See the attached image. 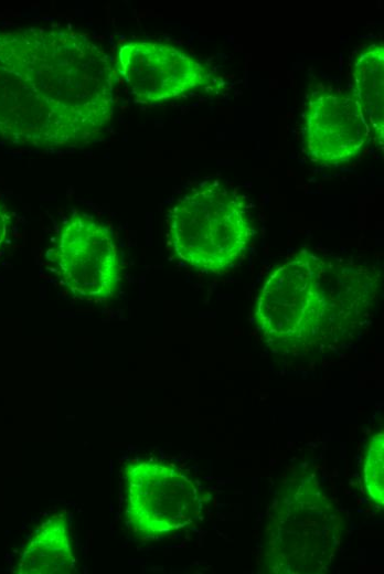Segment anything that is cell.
Returning a JSON list of instances; mask_svg holds the SVG:
<instances>
[{"label": "cell", "mask_w": 384, "mask_h": 574, "mask_svg": "<svg viewBox=\"0 0 384 574\" xmlns=\"http://www.w3.org/2000/svg\"><path fill=\"white\" fill-rule=\"evenodd\" d=\"M371 137L369 124L350 93L314 91L302 120V145L314 162L338 167L360 155Z\"/></svg>", "instance_id": "8"}, {"label": "cell", "mask_w": 384, "mask_h": 574, "mask_svg": "<svg viewBox=\"0 0 384 574\" xmlns=\"http://www.w3.org/2000/svg\"><path fill=\"white\" fill-rule=\"evenodd\" d=\"M115 67L135 100L156 104L209 87L213 73L199 60L167 43L129 41L117 50Z\"/></svg>", "instance_id": "7"}, {"label": "cell", "mask_w": 384, "mask_h": 574, "mask_svg": "<svg viewBox=\"0 0 384 574\" xmlns=\"http://www.w3.org/2000/svg\"><path fill=\"white\" fill-rule=\"evenodd\" d=\"M53 258L74 297L102 301L116 293L120 280L118 251L110 231L93 217L75 213L66 221Z\"/></svg>", "instance_id": "6"}, {"label": "cell", "mask_w": 384, "mask_h": 574, "mask_svg": "<svg viewBox=\"0 0 384 574\" xmlns=\"http://www.w3.org/2000/svg\"><path fill=\"white\" fill-rule=\"evenodd\" d=\"M253 235L245 198L217 181L189 191L168 217V238L174 254L205 273L221 274L233 268Z\"/></svg>", "instance_id": "3"}, {"label": "cell", "mask_w": 384, "mask_h": 574, "mask_svg": "<svg viewBox=\"0 0 384 574\" xmlns=\"http://www.w3.org/2000/svg\"><path fill=\"white\" fill-rule=\"evenodd\" d=\"M378 291V273L370 266L301 249L263 284L256 326L285 354L329 348L371 317Z\"/></svg>", "instance_id": "1"}, {"label": "cell", "mask_w": 384, "mask_h": 574, "mask_svg": "<svg viewBox=\"0 0 384 574\" xmlns=\"http://www.w3.org/2000/svg\"><path fill=\"white\" fill-rule=\"evenodd\" d=\"M363 479L371 500L380 507L384 503V434H374L366 447Z\"/></svg>", "instance_id": "12"}, {"label": "cell", "mask_w": 384, "mask_h": 574, "mask_svg": "<svg viewBox=\"0 0 384 574\" xmlns=\"http://www.w3.org/2000/svg\"><path fill=\"white\" fill-rule=\"evenodd\" d=\"M7 232H8V216L0 205V246L2 245L3 241L6 240Z\"/></svg>", "instance_id": "13"}, {"label": "cell", "mask_w": 384, "mask_h": 574, "mask_svg": "<svg viewBox=\"0 0 384 574\" xmlns=\"http://www.w3.org/2000/svg\"><path fill=\"white\" fill-rule=\"evenodd\" d=\"M122 476L125 519L135 534L147 539L171 535L199 518L200 487L175 465L135 460L124 466Z\"/></svg>", "instance_id": "5"}, {"label": "cell", "mask_w": 384, "mask_h": 574, "mask_svg": "<svg viewBox=\"0 0 384 574\" xmlns=\"http://www.w3.org/2000/svg\"><path fill=\"white\" fill-rule=\"evenodd\" d=\"M0 65L94 141L113 120L115 68L85 33L38 26L0 32Z\"/></svg>", "instance_id": "2"}, {"label": "cell", "mask_w": 384, "mask_h": 574, "mask_svg": "<svg viewBox=\"0 0 384 574\" xmlns=\"http://www.w3.org/2000/svg\"><path fill=\"white\" fill-rule=\"evenodd\" d=\"M67 518L57 513L45 520L21 552L17 572L21 574H67L75 570Z\"/></svg>", "instance_id": "10"}, {"label": "cell", "mask_w": 384, "mask_h": 574, "mask_svg": "<svg viewBox=\"0 0 384 574\" xmlns=\"http://www.w3.org/2000/svg\"><path fill=\"white\" fill-rule=\"evenodd\" d=\"M341 518L310 479L292 483L279 498L266 530L264 561L274 573H318L339 544Z\"/></svg>", "instance_id": "4"}, {"label": "cell", "mask_w": 384, "mask_h": 574, "mask_svg": "<svg viewBox=\"0 0 384 574\" xmlns=\"http://www.w3.org/2000/svg\"><path fill=\"white\" fill-rule=\"evenodd\" d=\"M352 95L360 104L376 146L384 139V45L365 46L355 57L352 70Z\"/></svg>", "instance_id": "11"}, {"label": "cell", "mask_w": 384, "mask_h": 574, "mask_svg": "<svg viewBox=\"0 0 384 574\" xmlns=\"http://www.w3.org/2000/svg\"><path fill=\"white\" fill-rule=\"evenodd\" d=\"M0 139L41 149L84 146L94 141L65 121L23 77L2 65Z\"/></svg>", "instance_id": "9"}]
</instances>
